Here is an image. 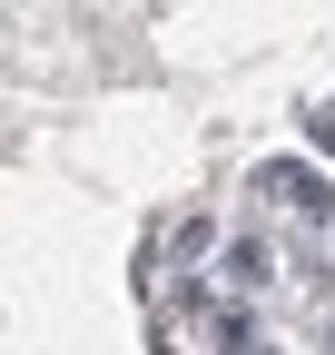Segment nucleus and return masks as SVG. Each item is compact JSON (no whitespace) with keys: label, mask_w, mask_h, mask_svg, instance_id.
Wrapping results in <instances>:
<instances>
[{"label":"nucleus","mask_w":335,"mask_h":355,"mask_svg":"<svg viewBox=\"0 0 335 355\" xmlns=\"http://www.w3.org/2000/svg\"><path fill=\"white\" fill-rule=\"evenodd\" d=\"M257 188L286 207H325V178H306V168H257Z\"/></svg>","instance_id":"nucleus-1"},{"label":"nucleus","mask_w":335,"mask_h":355,"mask_svg":"<svg viewBox=\"0 0 335 355\" xmlns=\"http://www.w3.org/2000/svg\"><path fill=\"white\" fill-rule=\"evenodd\" d=\"M257 277H266V247L237 237V247H227V286H257Z\"/></svg>","instance_id":"nucleus-2"},{"label":"nucleus","mask_w":335,"mask_h":355,"mask_svg":"<svg viewBox=\"0 0 335 355\" xmlns=\"http://www.w3.org/2000/svg\"><path fill=\"white\" fill-rule=\"evenodd\" d=\"M306 139H316V148L335 158V109H306Z\"/></svg>","instance_id":"nucleus-3"}]
</instances>
